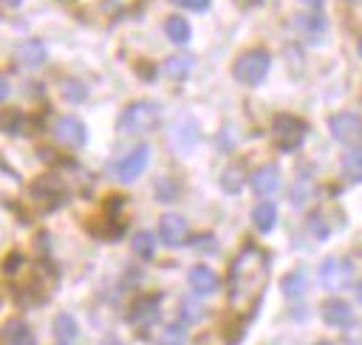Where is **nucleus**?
<instances>
[{
    "label": "nucleus",
    "instance_id": "nucleus-27",
    "mask_svg": "<svg viewBox=\"0 0 362 345\" xmlns=\"http://www.w3.org/2000/svg\"><path fill=\"white\" fill-rule=\"evenodd\" d=\"M136 6V0H102V11L107 14H124Z\"/></svg>",
    "mask_w": 362,
    "mask_h": 345
},
{
    "label": "nucleus",
    "instance_id": "nucleus-17",
    "mask_svg": "<svg viewBox=\"0 0 362 345\" xmlns=\"http://www.w3.org/2000/svg\"><path fill=\"white\" fill-rule=\"evenodd\" d=\"M3 337L11 345H34V334H31V328L23 320H8L6 328H3Z\"/></svg>",
    "mask_w": 362,
    "mask_h": 345
},
{
    "label": "nucleus",
    "instance_id": "nucleus-2",
    "mask_svg": "<svg viewBox=\"0 0 362 345\" xmlns=\"http://www.w3.org/2000/svg\"><path fill=\"white\" fill-rule=\"evenodd\" d=\"M158 119H161V110L153 102H133L119 116V133H124V136H144V133L158 127Z\"/></svg>",
    "mask_w": 362,
    "mask_h": 345
},
{
    "label": "nucleus",
    "instance_id": "nucleus-10",
    "mask_svg": "<svg viewBox=\"0 0 362 345\" xmlns=\"http://www.w3.org/2000/svg\"><path fill=\"white\" fill-rule=\"evenodd\" d=\"M161 305V297L158 294H144V297H139L136 303H133V311H130V322H136V325H150V322H156L158 320V308Z\"/></svg>",
    "mask_w": 362,
    "mask_h": 345
},
{
    "label": "nucleus",
    "instance_id": "nucleus-31",
    "mask_svg": "<svg viewBox=\"0 0 362 345\" xmlns=\"http://www.w3.org/2000/svg\"><path fill=\"white\" fill-rule=\"evenodd\" d=\"M173 3L181 8H195V11H204L209 6V0H173Z\"/></svg>",
    "mask_w": 362,
    "mask_h": 345
},
{
    "label": "nucleus",
    "instance_id": "nucleus-30",
    "mask_svg": "<svg viewBox=\"0 0 362 345\" xmlns=\"http://www.w3.org/2000/svg\"><path fill=\"white\" fill-rule=\"evenodd\" d=\"M181 314H184V320H189V322L201 320V308H198V303H192V300H181Z\"/></svg>",
    "mask_w": 362,
    "mask_h": 345
},
{
    "label": "nucleus",
    "instance_id": "nucleus-34",
    "mask_svg": "<svg viewBox=\"0 0 362 345\" xmlns=\"http://www.w3.org/2000/svg\"><path fill=\"white\" fill-rule=\"evenodd\" d=\"M356 297H359V303H362V283H359V288H356Z\"/></svg>",
    "mask_w": 362,
    "mask_h": 345
},
{
    "label": "nucleus",
    "instance_id": "nucleus-32",
    "mask_svg": "<svg viewBox=\"0 0 362 345\" xmlns=\"http://www.w3.org/2000/svg\"><path fill=\"white\" fill-rule=\"evenodd\" d=\"M8 90H11V88H8V79H6L3 74H0V102H3L6 96H8Z\"/></svg>",
    "mask_w": 362,
    "mask_h": 345
},
{
    "label": "nucleus",
    "instance_id": "nucleus-26",
    "mask_svg": "<svg viewBox=\"0 0 362 345\" xmlns=\"http://www.w3.org/2000/svg\"><path fill=\"white\" fill-rule=\"evenodd\" d=\"M62 93H65L71 102H82V99H85V85H82V82H76V79H65Z\"/></svg>",
    "mask_w": 362,
    "mask_h": 345
},
{
    "label": "nucleus",
    "instance_id": "nucleus-19",
    "mask_svg": "<svg viewBox=\"0 0 362 345\" xmlns=\"http://www.w3.org/2000/svg\"><path fill=\"white\" fill-rule=\"evenodd\" d=\"M189 68H192V57L189 54H175V57L164 59V74L170 79H184L189 74Z\"/></svg>",
    "mask_w": 362,
    "mask_h": 345
},
{
    "label": "nucleus",
    "instance_id": "nucleus-8",
    "mask_svg": "<svg viewBox=\"0 0 362 345\" xmlns=\"http://www.w3.org/2000/svg\"><path fill=\"white\" fill-rule=\"evenodd\" d=\"M54 136H57V141H59L62 147H82L88 130H85L82 119H76V116H62V119H57Z\"/></svg>",
    "mask_w": 362,
    "mask_h": 345
},
{
    "label": "nucleus",
    "instance_id": "nucleus-20",
    "mask_svg": "<svg viewBox=\"0 0 362 345\" xmlns=\"http://www.w3.org/2000/svg\"><path fill=\"white\" fill-rule=\"evenodd\" d=\"M243 184H246V172H243V167H240V164H232V167H226V170H223V175H221V187H223L229 195L240 192V189H243Z\"/></svg>",
    "mask_w": 362,
    "mask_h": 345
},
{
    "label": "nucleus",
    "instance_id": "nucleus-28",
    "mask_svg": "<svg viewBox=\"0 0 362 345\" xmlns=\"http://www.w3.org/2000/svg\"><path fill=\"white\" fill-rule=\"evenodd\" d=\"M156 198L158 201H173L175 198V192H178V187H175V181H170V178H161L158 184H156Z\"/></svg>",
    "mask_w": 362,
    "mask_h": 345
},
{
    "label": "nucleus",
    "instance_id": "nucleus-6",
    "mask_svg": "<svg viewBox=\"0 0 362 345\" xmlns=\"http://www.w3.org/2000/svg\"><path fill=\"white\" fill-rule=\"evenodd\" d=\"M147 161H150V147H147V144L133 147V150H130V153L116 164V178H119L122 184L136 181V178L147 170Z\"/></svg>",
    "mask_w": 362,
    "mask_h": 345
},
{
    "label": "nucleus",
    "instance_id": "nucleus-15",
    "mask_svg": "<svg viewBox=\"0 0 362 345\" xmlns=\"http://www.w3.org/2000/svg\"><path fill=\"white\" fill-rule=\"evenodd\" d=\"M351 317H354V311H351V305L345 300H328L322 305V320L328 325H348Z\"/></svg>",
    "mask_w": 362,
    "mask_h": 345
},
{
    "label": "nucleus",
    "instance_id": "nucleus-14",
    "mask_svg": "<svg viewBox=\"0 0 362 345\" xmlns=\"http://www.w3.org/2000/svg\"><path fill=\"white\" fill-rule=\"evenodd\" d=\"M189 286H192L198 294H215L218 286H221V280H218V274H215L209 266H195V269L189 271Z\"/></svg>",
    "mask_w": 362,
    "mask_h": 345
},
{
    "label": "nucleus",
    "instance_id": "nucleus-29",
    "mask_svg": "<svg viewBox=\"0 0 362 345\" xmlns=\"http://www.w3.org/2000/svg\"><path fill=\"white\" fill-rule=\"evenodd\" d=\"M20 113H14V110H6V113H0V130H6V133H17L20 127Z\"/></svg>",
    "mask_w": 362,
    "mask_h": 345
},
{
    "label": "nucleus",
    "instance_id": "nucleus-13",
    "mask_svg": "<svg viewBox=\"0 0 362 345\" xmlns=\"http://www.w3.org/2000/svg\"><path fill=\"white\" fill-rule=\"evenodd\" d=\"M45 45L40 42V40H25V42H20L17 45V51H14V57H17V62L23 65V68H40L42 62H45Z\"/></svg>",
    "mask_w": 362,
    "mask_h": 345
},
{
    "label": "nucleus",
    "instance_id": "nucleus-9",
    "mask_svg": "<svg viewBox=\"0 0 362 345\" xmlns=\"http://www.w3.org/2000/svg\"><path fill=\"white\" fill-rule=\"evenodd\" d=\"M187 221L181 218V215H175V212H167L164 218H161V223H158V238L167 243V246H181L184 240H187Z\"/></svg>",
    "mask_w": 362,
    "mask_h": 345
},
{
    "label": "nucleus",
    "instance_id": "nucleus-33",
    "mask_svg": "<svg viewBox=\"0 0 362 345\" xmlns=\"http://www.w3.org/2000/svg\"><path fill=\"white\" fill-rule=\"evenodd\" d=\"M0 3H3V6H20L23 0H0Z\"/></svg>",
    "mask_w": 362,
    "mask_h": 345
},
{
    "label": "nucleus",
    "instance_id": "nucleus-5",
    "mask_svg": "<svg viewBox=\"0 0 362 345\" xmlns=\"http://www.w3.org/2000/svg\"><path fill=\"white\" fill-rule=\"evenodd\" d=\"M351 277H354V269L345 257H328L320 269V280L325 288L331 291H339V288H348L351 286Z\"/></svg>",
    "mask_w": 362,
    "mask_h": 345
},
{
    "label": "nucleus",
    "instance_id": "nucleus-1",
    "mask_svg": "<svg viewBox=\"0 0 362 345\" xmlns=\"http://www.w3.org/2000/svg\"><path fill=\"white\" fill-rule=\"evenodd\" d=\"M266 283H269V255L260 246L246 243L229 266V308L240 317L252 314L266 291Z\"/></svg>",
    "mask_w": 362,
    "mask_h": 345
},
{
    "label": "nucleus",
    "instance_id": "nucleus-36",
    "mask_svg": "<svg viewBox=\"0 0 362 345\" xmlns=\"http://www.w3.org/2000/svg\"><path fill=\"white\" fill-rule=\"evenodd\" d=\"M317 345H334V342H317Z\"/></svg>",
    "mask_w": 362,
    "mask_h": 345
},
{
    "label": "nucleus",
    "instance_id": "nucleus-24",
    "mask_svg": "<svg viewBox=\"0 0 362 345\" xmlns=\"http://www.w3.org/2000/svg\"><path fill=\"white\" fill-rule=\"evenodd\" d=\"M184 339H187V334H184L181 325H167V328L158 331L156 345H184Z\"/></svg>",
    "mask_w": 362,
    "mask_h": 345
},
{
    "label": "nucleus",
    "instance_id": "nucleus-22",
    "mask_svg": "<svg viewBox=\"0 0 362 345\" xmlns=\"http://www.w3.org/2000/svg\"><path fill=\"white\" fill-rule=\"evenodd\" d=\"M164 31H167V37H170L173 42H178V45L187 42L189 34H192V31H189V23H187L184 17H170V20L164 23Z\"/></svg>",
    "mask_w": 362,
    "mask_h": 345
},
{
    "label": "nucleus",
    "instance_id": "nucleus-21",
    "mask_svg": "<svg viewBox=\"0 0 362 345\" xmlns=\"http://www.w3.org/2000/svg\"><path fill=\"white\" fill-rule=\"evenodd\" d=\"M342 170L348 181H362V147H351L342 158Z\"/></svg>",
    "mask_w": 362,
    "mask_h": 345
},
{
    "label": "nucleus",
    "instance_id": "nucleus-11",
    "mask_svg": "<svg viewBox=\"0 0 362 345\" xmlns=\"http://www.w3.org/2000/svg\"><path fill=\"white\" fill-rule=\"evenodd\" d=\"M23 195V181L20 175L0 158V201L3 204H17Z\"/></svg>",
    "mask_w": 362,
    "mask_h": 345
},
{
    "label": "nucleus",
    "instance_id": "nucleus-18",
    "mask_svg": "<svg viewBox=\"0 0 362 345\" xmlns=\"http://www.w3.org/2000/svg\"><path fill=\"white\" fill-rule=\"evenodd\" d=\"M54 334H57V339L59 342H74L76 339V334H79V325H76V320L71 317V314H57L54 317Z\"/></svg>",
    "mask_w": 362,
    "mask_h": 345
},
{
    "label": "nucleus",
    "instance_id": "nucleus-12",
    "mask_svg": "<svg viewBox=\"0 0 362 345\" xmlns=\"http://www.w3.org/2000/svg\"><path fill=\"white\" fill-rule=\"evenodd\" d=\"M280 187V170L274 164H263L257 172H252V189L255 195H274Z\"/></svg>",
    "mask_w": 362,
    "mask_h": 345
},
{
    "label": "nucleus",
    "instance_id": "nucleus-7",
    "mask_svg": "<svg viewBox=\"0 0 362 345\" xmlns=\"http://www.w3.org/2000/svg\"><path fill=\"white\" fill-rule=\"evenodd\" d=\"M328 124H331V136H334L339 144H354V141H359V136H362V119H359L356 113H351V110L334 113Z\"/></svg>",
    "mask_w": 362,
    "mask_h": 345
},
{
    "label": "nucleus",
    "instance_id": "nucleus-35",
    "mask_svg": "<svg viewBox=\"0 0 362 345\" xmlns=\"http://www.w3.org/2000/svg\"><path fill=\"white\" fill-rule=\"evenodd\" d=\"M359 57H362V40H359Z\"/></svg>",
    "mask_w": 362,
    "mask_h": 345
},
{
    "label": "nucleus",
    "instance_id": "nucleus-4",
    "mask_svg": "<svg viewBox=\"0 0 362 345\" xmlns=\"http://www.w3.org/2000/svg\"><path fill=\"white\" fill-rule=\"evenodd\" d=\"M269 54L266 51H260V48H252V51H243L238 59H235V68H232V74H235V79L240 82V85H260L263 79H266V74H269Z\"/></svg>",
    "mask_w": 362,
    "mask_h": 345
},
{
    "label": "nucleus",
    "instance_id": "nucleus-23",
    "mask_svg": "<svg viewBox=\"0 0 362 345\" xmlns=\"http://www.w3.org/2000/svg\"><path fill=\"white\" fill-rule=\"evenodd\" d=\"M283 291H286L288 297H300V294L305 291V271H303V269L288 271V274L283 277Z\"/></svg>",
    "mask_w": 362,
    "mask_h": 345
},
{
    "label": "nucleus",
    "instance_id": "nucleus-25",
    "mask_svg": "<svg viewBox=\"0 0 362 345\" xmlns=\"http://www.w3.org/2000/svg\"><path fill=\"white\" fill-rule=\"evenodd\" d=\"M153 249H156L153 232H136V238H133V252H136L139 257H150Z\"/></svg>",
    "mask_w": 362,
    "mask_h": 345
},
{
    "label": "nucleus",
    "instance_id": "nucleus-3",
    "mask_svg": "<svg viewBox=\"0 0 362 345\" xmlns=\"http://www.w3.org/2000/svg\"><path fill=\"white\" fill-rule=\"evenodd\" d=\"M303 139H305V122L303 119L288 116V113H277L272 119V141L277 144V150L291 153L303 144Z\"/></svg>",
    "mask_w": 362,
    "mask_h": 345
},
{
    "label": "nucleus",
    "instance_id": "nucleus-16",
    "mask_svg": "<svg viewBox=\"0 0 362 345\" xmlns=\"http://www.w3.org/2000/svg\"><path fill=\"white\" fill-rule=\"evenodd\" d=\"M252 223H255L260 232H272L274 223H277V209H274V204L260 201V204L252 209Z\"/></svg>",
    "mask_w": 362,
    "mask_h": 345
}]
</instances>
